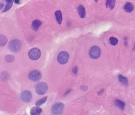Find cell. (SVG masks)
<instances>
[{"mask_svg":"<svg viewBox=\"0 0 135 115\" xmlns=\"http://www.w3.org/2000/svg\"><path fill=\"white\" fill-rule=\"evenodd\" d=\"M101 54V49L98 46H93L89 51V56L90 57L93 59H97L98 58L100 57Z\"/></svg>","mask_w":135,"mask_h":115,"instance_id":"obj_4","label":"cell"},{"mask_svg":"<svg viewBox=\"0 0 135 115\" xmlns=\"http://www.w3.org/2000/svg\"><path fill=\"white\" fill-rule=\"evenodd\" d=\"M115 104L116 106L118 107L121 110H123L125 106V104L124 102L119 99H116L115 101Z\"/></svg>","mask_w":135,"mask_h":115,"instance_id":"obj_13","label":"cell"},{"mask_svg":"<svg viewBox=\"0 0 135 115\" xmlns=\"http://www.w3.org/2000/svg\"><path fill=\"white\" fill-rule=\"evenodd\" d=\"M72 71L73 74H74L75 75H77V74H78V67L77 66H74L72 68Z\"/></svg>","mask_w":135,"mask_h":115,"instance_id":"obj_22","label":"cell"},{"mask_svg":"<svg viewBox=\"0 0 135 115\" xmlns=\"http://www.w3.org/2000/svg\"><path fill=\"white\" fill-rule=\"evenodd\" d=\"M32 95L31 92L28 91L22 92L20 95V98L23 102L25 103H29L32 100Z\"/></svg>","mask_w":135,"mask_h":115,"instance_id":"obj_8","label":"cell"},{"mask_svg":"<svg viewBox=\"0 0 135 115\" xmlns=\"http://www.w3.org/2000/svg\"><path fill=\"white\" fill-rule=\"evenodd\" d=\"M78 11L80 17L82 18H84L86 16L85 9L82 5H80L78 7Z\"/></svg>","mask_w":135,"mask_h":115,"instance_id":"obj_11","label":"cell"},{"mask_svg":"<svg viewBox=\"0 0 135 115\" xmlns=\"http://www.w3.org/2000/svg\"><path fill=\"white\" fill-rule=\"evenodd\" d=\"M69 59V55L68 52L62 51L60 52L58 56L57 59L58 62L61 64H65L67 62Z\"/></svg>","mask_w":135,"mask_h":115,"instance_id":"obj_6","label":"cell"},{"mask_svg":"<svg viewBox=\"0 0 135 115\" xmlns=\"http://www.w3.org/2000/svg\"><path fill=\"white\" fill-rule=\"evenodd\" d=\"M47 99V97L45 96L40 99L37 100L35 103V105L37 106L41 105L46 102Z\"/></svg>","mask_w":135,"mask_h":115,"instance_id":"obj_19","label":"cell"},{"mask_svg":"<svg viewBox=\"0 0 135 115\" xmlns=\"http://www.w3.org/2000/svg\"><path fill=\"white\" fill-rule=\"evenodd\" d=\"M21 42L19 40H13L9 44V49L11 51L16 52L18 51L21 47Z\"/></svg>","mask_w":135,"mask_h":115,"instance_id":"obj_3","label":"cell"},{"mask_svg":"<svg viewBox=\"0 0 135 115\" xmlns=\"http://www.w3.org/2000/svg\"><path fill=\"white\" fill-rule=\"evenodd\" d=\"M14 2L16 4H19L20 3V1L19 0H15L14 1Z\"/></svg>","mask_w":135,"mask_h":115,"instance_id":"obj_25","label":"cell"},{"mask_svg":"<svg viewBox=\"0 0 135 115\" xmlns=\"http://www.w3.org/2000/svg\"><path fill=\"white\" fill-rule=\"evenodd\" d=\"M135 47H134V48H133V50H135Z\"/></svg>","mask_w":135,"mask_h":115,"instance_id":"obj_28","label":"cell"},{"mask_svg":"<svg viewBox=\"0 0 135 115\" xmlns=\"http://www.w3.org/2000/svg\"><path fill=\"white\" fill-rule=\"evenodd\" d=\"M70 92H71V90H68V91L65 93V95H66L67 94H68Z\"/></svg>","mask_w":135,"mask_h":115,"instance_id":"obj_26","label":"cell"},{"mask_svg":"<svg viewBox=\"0 0 135 115\" xmlns=\"http://www.w3.org/2000/svg\"><path fill=\"white\" fill-rule=\"evenodd\" d=\"M109 42L111 45L113 46L116 45L118 42V40L114 37H111L109 39Z\"/></svg>","mask_w":135,"mask_h":115,"instance_id":"obj_20","label":"cell"},{"mask_svg":"<svg viewBox=\"0 0 135 115\" xmlns=\"http://www.w3.org/2000/svg\"><path fill=\"white\" fill-rule=\"evenodd\" d=\"M28 78L31 81H37L41 79V74L39 71L34 70L30 72L28 75Z\"/></svg>","mask_w":135,"mask_h":115,"instance_id":"obj_7","label":"cell"},{"mask_svg":"<svg viewBox=\"0 0 135 115\" xmlns=\"http://www.w3.org/2000/svg\"><path fill=\"white\" fill-rule=\"evenodd\" d=\"M0 46L1 47L4 46L7 41V39L5 35H0Z\"/></svg>","mask_w":135,"mask_h":115,"instance_id":"obj_18","label":"cell"},{"mask_svg":"<svg viewBox=\"0 0 135 115\" xmlns=\"http://www.w3.org/2000/svg\"><path fill=\"white\" fill-rule=\"evenodd\" d=\"M48 87L47 84L45 82H41L37 84L35 89L36 92L39 95H43L45 94L48 90Z\"/></svg>","mask_w":135,"mask_h":115,"instance_id":"obj_2","label":"cell"},{"mask_svg":"<svg viewBox=\"0 0 135 115\" xmlns=\"http://www.w3.org/2000/svg\"><path fill=\"white\" fill-rule=\"evenodd\" d=\"M116 1L115 0H108L106 3L107 8H109L110 10H113L115 7Z\"/></svg>","mask_w":135,"mask_h":115,"instance_id":"obj_16","label":"cell"},{"mask_svg":"<svg viewBox=\"0 0 135 115\" xmlns=\"http://www.w3.org/2000/svg\"><path fill=\"white\" fill-rule=\"evenodd\" d=\"M134 8L133 4L130 2H127L124 7V10L127 13H131L133 10Z\"/></svg>","mask_w":135,"mask_h":115,"instance_id":"obj_10","label":"cell"},{"mask_svg":"<svg viewBox=\"0 0 135 115\" xmlns=\"http://www.w3.org/2000/svg\"><path fill=\"white\" fill-rule=\"evenodd\" d=\"M104 92V89H102V90H100V91H99L98 92V94L99 95H101Z\"/></svg>","mask_w":135,"mask_h":115,"instance_id":"obj_24","label":"cell"},{"mask_svg":"<svg viewBox=\"0 0 135 115\" xmlns=\"http://www.w3.org/2000/svg\"><path fill=\"white\" fill-rule=\"evenodd\" d=\"M55 14L57 21L59 24H61L62 20V14L61 11L57 10L55 11Z\"/></svg>","mask_w":135,"mask_h":115,"instance_id":"obj_15","label":"cell"},{"mask_svg":"<svg viewBox=\"0 0 135 115\" xmlns=\"http://www.w3.org/2000/svg\"><path fill=\"white\" fill-rule=\"evenodd\" d=\"M81 89H82L83 91H87V89H88V87L87 86H83L81 87Z\"/></svg>","mask_w":135,"mask_h":115,"instance_id":"obj_23","label":"cell"},{"mask_svg":"<svg viewBox=\"0 0 135 115\" xmlns=\"http://www.w3.org/2000/svg\"><path fill=\"white\" fill-rule=\"evenodd\" d=\"M5 59L8 63H11L14 61V57L13 55H7L5 56Z\"/></svg>","mask_w":135,"mask_h":115,"instance_id":"obj_21","label":"cell"},{"mask_svg":"<svg viewBox=\"0 0 135 115\" xmlns=\"http://www.w3.org/2000/svg\"><path fill=\"white\" fill-rule=\"evenodd\" d=\"M64 105L62 103L58 102L52 106L51 112L54 115H59L62 113Z\"/></svg>","mask_w":135,"mask_h":115,"instance_id":"obj_1","label":"cell"},{"mask_svg":"<svg viewBox=\"0 0 135 115\" xmlns=\"http://www.w3.org/2000/svg\"><path fill=\"white\" fill-rule=\"evenodd\" d=\"M42 109L38 107H34L31 110V115H40L42 112Z\"/></svg>","mask_w":135,"mask_h":115,"instance_id":"obj_12","label":"cell"},{"mask_svg":"<svg viewBox=\"0 0 135 115\" xmlns=\"http://www.w3.org/2000/svg\"><path fill=\"white\" fill-rule=\"evenodd\" d=\"M6 4L5 8L2 11V13L6 12L7 11L10 10V8H11V6L13 4V0H6Z\"/></svg>","mask_w":135,"mask_h":115,"instance_id":"obj_17","label":"cell"},{"mask_svg":"<svg viewBox=\"0 0 135 115\" xmlns=\"http://www.w3.org/2000/svg\"><path fill=\"white\" fill-rule=\"evenodd\" d=\"M42 24V22L38 20H34L32 22V28L34 31H37L39 27Z\"/></svg>","mask_w":135,"mask_h":115,"instance_id":"obj_9","label":"cell"},{"mask_svg":"<svg viewBox=\"0 0 135 115\" xmlns=\"http://www.w3.org/2000/svg\"><path fill=\"white\" fill-rule=\"evenodd\" d=\"M119 81L125 86H127L128 85V80L126 77L122 75H119L118 76Z\"/></svg>","mask_w":135,"mask_h":115,"instance_id":"obj_14","label":"cell"},{"mask_svg":"<svg viewBox=\"0 0 135 115\" xmlns=\"http://www.w3.org/2000/svg\"><path fill=\"white\" fill-rule=\"evenodd\" d=\"M3 4H0V8L1 9L2 8V7H3Z\"/></svg>","mask_w":135,"mask_h":115,"instance_id":"obj_27","label":"cell"},{"mask_svg":"<svg viewBox=\"0 0 135 115\" xmlns=\"http://www.w3.org/2000/svg\"><path fill=\"white\" fill-rule=\"evenodd\" d=\"M41 52L38 48H34L29 51L28 57L30 59L33 60L38 59L40 57Z\"/></svg>","mask_w":135,"mask_h":115,"instance_id":"obj_5","label":"cell"}]
</instances>
